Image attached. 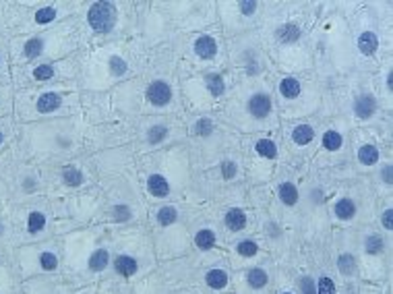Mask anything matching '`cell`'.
<instances>
[{
	"instance_id": "obj_33",
	"label": "cell",
	"mask_w": 393,
	"mask_h": 294,
	"mask_svg": "<svg viewBox=\"0 0 393 294\" xmlns=\"http://www.w3.org/2000/svg\"><path fill=\"white\" fill-rule=\"evenodd\" d=\"M33 77L37 81H50L54 77V69L50 65H39L35 71H33Z\"/></svg>"
},
{
	"instance_id": "obj_29",
	"label": "cell",
	"mask_w": 393,
	"mask_h": 294,
	"mask_svg": "<svg viewBox=\"0 0 393 294\" xmlns=\"http://www.w3.org/2000/svg\"><path fill=\"white\" fill-rule=\"evenodd\" d=\"M207 87H209V91H211V95H222L224 93V79L220 77V75H209L207 77Z\"/></svg>"
},
{
	"instance_id": "obj_37",
	"label": "cell",
	"mask_w": 393,
	"mask_h": 294,
	"mask_svg": "<svg viewBox=\"0 0 393 294\" xmlns=\"http://www.w3.org/2000/svg\"><path fill=\"white\" fill-rule=\"evenodd\" d=\"M319 294H337L335 292V284L329 278H325V276L319 280Z\"/></svg>"
},
{
	"instance_id": "obj_42",
	"label": "cell",
	"mask_w": 393,
	"mask_h": 294,
	"mask_svg": "<svg viewBox=\"0 0 393 294\" xmlns=\"http://www.w3.org/2000/svg\"><path fill=\"white\" fill-rule=\"evenodd\" d=\"M234 174H236V166H234L232 162H226V164H224V176H226V178H232Z\"/></svg>"
},
{
	"instance_id": "obj_34",
	"label": "cell",
	"mask_w": 393,
	"mask_h": 294,
	"mask_svg": "<svg viewBox=\"0 0 393 294\" xmlns=\"http://www.w3.org/2000/svg\"><path fill=\"white\" fill-rule=\"evenodd\" d=\"M39 263H41V267H43V269L52 271V269H56V267H58V257H56L54 253H41Z\"/></svg>"
},
{
	"instance_id": "obj_41",
	"label": "cell",
	"mask_w": 393,
	"mask_h": 294,
	"mask_svg": "<svg viewBox=\"0 0 393 294\" xmlns=\"http://www.w3.org/2000/svg\"><path fill=\"white\" fill-rule=\"evenodd\" d=\"M391 220H393V212L387 209V212L383 214V226H385L387 230H393V222H391Z\"/></svg>"
},
{
	"instance_id": "obj_27",
	"label": "cell",
	"mask_w": 393,
	"mask_h": 294,
	"mask_svg": "<svg viewBox=\"0 0 393 294\" xmlns=\"http://www.w3.org/2000/svg\"><path fill=\"white\" fill-rule=\"evenodd\" d=\"M176 218H178V214H176L174 207H162V209L158 212V222H160L162 226H170V224H174Z\"/></svg>"
},
{
	"instance_id": "obj_39",
	"label": "cell",
	"mask_w": 393,
	"mask_h": 294,
	"mask_svg": "<svg viewBox=\"0 0 393 294\" xmlns=\"http://www.w3.org/2000/svg\"><path fill=\"white\" fill-rule=\"evenodd\" d=\"M240 11L242 15H253L257 11V3H240Z\"/></svg>"
},
{
	"instance_id": "obj_45",
	"label": "cell",
	"mask_w": 393,
	"mask_h": 294,
	"mask_svg": "<svg viewBox=\"0 0 393 294\" xmlns=\"http://www.w3.org/2000/svg\"><path fill=\"white\" fill-rule=\"evenodd\" d=\"M283 294H292V292H283Z\"/></svg>"
},
{
	"instance_id": "obj_10",
	"label": "cell",
	"mask_w": 393,
	"mask_h": 294,
	"mask_svg": "<svg viewBox=\"0 0 393 294\" xmlns=\"http://www.w3.org/2000/svg\"><path fill=\"white\" fill-rule=\"evenodd\" d=\"M279 91L283 97H288V100H294V97H298V93H300V81L294 79V77H288L279 83Z\"/></svg>"
},
{
	"instance_id": "obj_4",
	"label": "cell",
	"mask_w": 393,
	"mask_h": 294,
	"mask_svg": "<svg viewBox=\"0 0 393 294\" xmlns=\"http://www.w3.org/2000/svg\"><path fill=\"white\" fill-rule=\"evenodd\" d=\"M194 52L199 54L201 58H213L217 54V44L213 37L209 35H201L199 39L194 41Z\"/></svg>"
},
{
	"instance_id": "obj_30",
	"label": "cell",
	"mask_w": 393,
	"mask_h": 294,
	"mask_svg": "<svg viewBox=\"0 0 393 294\" xmlns=\"http://www.w3.org/2000/svg\"><path fill=\"white\" fill-rule=\"evenodd\" d=\"M213 122L209 120V118H201V120H196V124H194V133L196 135H201V137H207V135H211L213 133Z\"/></svg>"
},
{
	"instance_id": "obj_17",
	"label": "cell",
	"mask_w": 393,
	"mask_h": 294,
	"mask_svg": "<svg viewBox=\"0 0 393 294\" xmlns=\"http://www.w3.org/2000/svg\"><path fill=\"white\" fill-rule=\"evenodd\" d=\"M116 271L120 276H133L137 271V261L133 257H128V255H122V257L116 259Z\"/></svg>"
},
{
	"instance_id": "obj_1",
	"label": "cell",
	"mask_w": 393,
	"mask_h": 294,
	"mask_svg": "<svg viewBox=\"0 0 393 294\" xmlns=\"http://www.w3.org/2000/svg\"><path fill=\"white\" fill-rule=\"evenodd\" d=\"M87 19L95 31L108 33L116 23V9L110 3H95V5H91Z\"/></svg>"
},
{
	"instance_id": "obj_32",
	"label": "cell",
	"mask_w": 393,
	"mask_h": 294,
	"mask_svg": "<svg viewBox=\"0 0 393 294\" xmlns=\"http://www.w3.org/2000/svg\"><path fill=\"white\" fill-rule=\"evenodd\" d=\"M257 242H253V240H242V242H238V253L242 255V257H253L255 253H257Z\"/></svg>"
},
{
	"instance_id": "obj_18",
	"label": "cell",
	"mask_w": 393,
	"mask_h": 294,
	"mask_svg": "<svg viewBox=\"0 0 393 294\" xmlns=\"http://www.w3.org/2000/svg\"><path fill=\"white\" fill-rule=\"evenodd\" d=\"M205 280H207V286L220 290V288H224V286L228 284V274H226L224 269H211V271L205 276Z\"/></svg>"
},
{
	"instance_id": "obj_22",
	"label": "cell",
	"mask_w": 393,
	"mask_h": 294,
	"mask_svg": "<svg viewBox=\"0 0 393 294\" xmlns=\"http://www.w3.org/2000/svg\"><path fill=\"white\" fill-rule=\"evenodd\" d=\"M247 280H249V284L253 286V288H263L265 284H267V274H265V269H261V267H255V269H251L249 274H247Z\"/></svg>"
},
{
	"instance_id": "obj_9",
	"label": "cell",
	"mask_w": 393,
	"mask_h": 294,
	"mask_svg": "<svg viewBox=\"0 0 393 294\" xmlns=\"http://www.w3.org/2000/svg\"><path fill=\"white\" fill-rule=\"evenodd\" d=\"M60 108V95L58 93H43L37 100V110L39 112H52Z\"/></svg>"
},
{
	"instance_id": "obj_13",
	"label": "cell",
	"mask_w": 393,
	"mask_h": 294,
	"mask_svg": "<svg viewBox=\"0 0 393 294\" xmlns=\"http://www.w3.org/2000/svg\"><path fill=\"white\" fill-rule=\"evenodd\" d=\"M279 199L286 203V205H294L298 201V188L294 186L292 182H283L279 186Z\"/></svg>"
},
{
	"instance_id": "obj_3",
	"label": "cell",
	"mask_w": 393,
	"mask_h": 294,
	"mask_svg": "<svg viewBox=\"0 0 393 294\" xmlns=\"http://www.w3.org/2000/svg\"><path fill=\"white\" fill-rule=\"evenodd\" d=\"M249 112L255 118H265L271 112V97L267 93H255L249 100Z\"/></svg>"
},
{
	"instance_id": "obj_19",
	"label": "cell",
	"mask_w": 393,
	"mask_h": 294,
	"mask_svg": "<svg viewBox=\"0 0 393 294\" xmlns=\"http://www.w3.org/2000/svg\"><path fill=\"white\" fill-rule=\"evenodd\" d=\"M277 37H279L281 41L292 44V41H296V39L300 37V29H298L296 25L288 23V25H283V27H279V29H277Z\"/></svg>"
},
{
	"instance_id": "obj_44",
	"label": "cell",
	"mask_w": 393,
	"mask_h": 294,
	"mask_svg": "<svg viewBox=\"0 0 393 294\" xmlns=\"http://www.w3.org/2000/svg\"><path fill=\"white\" fill-rule=\"evenodd\" d=\"M3 139H5V137H3V133H0V143H3Z\"/></svg>"
},
{
	"instance_id": "obj_31",
	"label": "cell",
	"mask_w": 393,
	"mask_h": 294,
	"mask_svg": "<svg viewBox=\"0 0 393 294\" xmlns=\"http://www.w3.org/2000/svg\"><path fill=\"white\" fill-rule=\"evenodd\" d=\"M166 137H168V129L162 127V124L149 129V133H147V139H149V143H160V141H164Z\"/></svg>"
},
{
	"instance_id": "obj_14",
	"label": "cell",
	"mask_w": 393,
	"mask_h": 294,
	"mask_svg": "<svg viewBox=\"0 0 393 294\" xmlns=\"http://www.w3.org/2000/svg\"><path fill=\"white\" fill-rule=\"evenodd\" d=\"M358 160L364 164V166H373L379 162V150L375 145H362L360 152H358Z\"/></svg>"
},
{
	"instance_id": "obj_43",
	"label": "cell",
	"mask_w": 393,
	"mask_h": 294,
	"mask_svg": "<svg viewBox=\"0 0 393 294\" xmlns=\"http://www.w3.org/2000/svg\"><path fill=\"white\" fill-rule=\"evenodd\" d=\"M383 180H385V182H391V166H385V170H383Z\"/></svg>"
},
{
	"instance_id": "obj_11",
	"label": "cell",
	"mask_w": 393,
	"mask_h": 294,
	"mask_svg": "<svg viewBox=\"0 0 393 294\" xmlns=\"http://www.w3.org/2000/svg\"><path fill=\"white\" fill-rule=\"evenodd\" d=\"M354 214H356V205L352 199H339L335 203V216L339 220H352Z\"/></svg>"
},
{
	"instance_id": "obj_12",
	"label": "cell",
	"mask_w": 393,
	"mask_h": 294,
	"mask_svg": "<svg viewBox=\"0 0 393 294\" xmlns=\"http://www.w3.org/2000/svg\"><path fill=\"white\" fill-rule=\"evenodd\" d=\"M313 137H315V131H313V127H309V124H298L296 129H294V133H292L294 143H298V145L311 143Z\"/></svg>"
},
{
	"instance_id": "obj_40",
	"label": "cell",
	"mask_w": 393,
	"mask_h": 294,
	"mask_svg": "<svg viewBox=\"0 0 393 294\" xmlns=\"http://www.w3.org/2000/svg\"><path fill=\"white\" fill-rule=\"evenodd\" d=\"M302 292L304 294H315V282L311 278H304L302 280Z\"/></svg>"
},
{
	"instance_id": "obj_28",
	"label": "cell",
	"mask_w": 393,
	"mask_h": 294,
	"mask_svg": "<svg viewBox=\"0 0 393 294\" xmlns=\"http://www.w3.org/2000/svg\"><path fill=\"white\" fill-rule=\"evenodd\" d=\"M366 251L370 253V255H377V253H381L383 249H385V242H383V238L381 236H377V234H373V236H368L366 238Z\"/></svg>"
},
{
	"instance_id": "obj_35",
	"label": "cell",
	"mask_w": 393,
	"mask_h": 294,
	"mask_svg": "<svg viewBox=\"0 0 393 294\" xmlns=\"http://www.w3.org/2000/svg\"><path fill=\"white\" fill-rule=\"evenodd\" d=\"M54 17H56V11H54L52 7L39 9V11L35 13V21H37V23H41V25H43V23H50V21H52Z\"/></svg>"
},
{
	"instance_id": "obj_23",
	"label": "cell",
	"mask_w": 393,
	"mask_h": 294,
	"mask_svg": "<svg viewBox=\"0 0 393 294\" xmlns=\"http://www.w3.org/2000/svg\"><path fill=\"white\" fill-rule=\"evenodd\" d=\"M257 152H259L261 156H265V158H275V156H277V147H275L273 141L261 139V141L257 143Z\"/></svg>"
},
{
	"instance_id": "obj_7",
	"label": "cell",
	"mask_w": 393,
	"mask_h": 294,
	"mask_svg": "<svg viewBox=\"0 0 393 294\" xmlns=\"http://www.w3.org/2000/svg\"><path fill=\"white\" fill-rule=\"evenodd\" d=\"M226 226L232 230V232H238V230H242L244 226H247V216H244V212L242 209H238V207H234V209H230L228 214H226Z\"/></svg>"
},
{
	"instance_id": "obj_8",
	"label": "cell",
	"mask_w": 393,
	"mask_h": 294,
	"mask_svg": "<svg viewBox=\"0 0 393 294\" xmlns=\"http://www.w3.org/2000/svg\"><path fill=\"white\" fill-rule=\"evenodd\" d=\"M358 48H360V52H362L364 56L375 54V50L379 48V39H377V35L370 33V31H364V33L358 37Z\"/></svg>"
},
{
	"instance_id": "obj_25",
	"label": "cell",
	"mask_w": 393,
	"mask_h": 294,
	"mask_svg": "<svg viewBox=\"0 0 393 294\" xmlns=\"http://www.w3.org/2000/svg\"><path fill=\"white\" fill-rule=\"evenodd\" d=\"M41 48H43V41H41L39 37L29 39V41L25 44V56H27V58H35V56H39V54H41Z\"/></svg>"
},
{
	"instance_id": "obj_36",
	"label": "cell",
	"mask_w": 393,
	"mask_h": 294,
	"mask_svg": "<svg viewBox=\"0 0 393 294\" xmlns=\"http://www.w3.org/2000/svg\"><path fill=\"white\" fill-rule=\"evenodd\" d=\"M110 71L114 75H124L126 73V62L122 58H118V56H112L110 58Z\"/></svg>"
},
{
	"instance_id": "obj_5",
	"label": "cell",
	"mask_w": 393,
	"mask_h": 294,
	"mask_svg": "<svg viewBox=\"0 0 393 294\" xmlns=\"http://www.w3.org/2000/svg\"><path fill=\"white\" fill-rule=\"evenodd\" d=\"M377 110V102H375V97L370 93L366 95H360L358 100L354 102V112L360 116V118H370Z\"/></svg>"
},
{
	"instance_id": "obj_16",
	"label": "cell",
	"mask_w": 393,
	"mask_h": 294,
	"mask_svg": "<svg viewBox=\"0 0 393 294\" xmlns=\"http://www.w3.org/2000/svg\"><path fill=\"white\" fill-rule=\"evenodd\" d=\"M194 242H196V247H199L201 251H209L213 244H215V234L205 228V230H199V234L194 236Z\"/></svg>"
},
{
	"instance_id": "obj_20",
	"label": "cell",
	"mask_w": 393,
	"mask_h": 294,
	"mask_svg": "<svg viewBox=\"0 0 393 294\" xmlns=\"http://www.w3.org/2000/svg\"><path fill=\"white\" fill-rule=\"evenodd\" d=\"M337 267H339V271H341L343 276H352V274L356 271V259H354L352 255H348V253H343V255H339V259H337Z\"/></svg>"
},
{
	"instance_id": "obj_21",
	"label": "cell",
	"mask_w": 393,
	"mask_h": 294,
	"mask_svg": "<svg viewBox=\"0 0 393 294\" xmlns=\"http://www.w3.org/2000/svg\"><path fill=\"white\" fill-rule=\"evenodd\" d=\"M341 135L337 133V131H327L325 135H323V147L325 150H329V152H337L339 147H341Z\"/></svg>"
},
{
	"instance_id": "obj_46",
	"label": "cell",
	"mask_w": 393,
	"mask_h": 294,
	"mask_svg": "<svg viewBox=\"0 0 393 294\" xmlns=\"http://www.w3.org/2000/svg\"><path fill=\"white\" fill-rule=\"evenodd\" d=\"M0 232H3V226H0Z\"/></svg>"
},
{
	"instance_id": "obj_6",
	"label": "cell",
	"mask_w": 393,
	"mask_h": 294,
	"mask_svg": "<svg viewBox=\"0 0 393 294\" xmlns=\"http://www.w3.org/2000/svg\"><path fill=\"white\" fill-rule=\"evenodd\" d=\"M147 186H149V193L154 197H166L170 193V184L162 174H151L149 180H147Z\"/></svg>"
},
{
	"instance_id": "obj_15",
	"label": "cell",
	"mask_w": 393,
	"mask_h": 294,
	"mask_svg": "<svg viewBox=\"0 0 393 294\" xmlns=\"http://www.w3.org/2000/svg\"><path fill=\"white\" fill-rule=\"evenodd\" d=\"M108 261H110L108 251H106V249H97V251L89 257V267H91L93 271H102V269H106Z\"/></svg>"
},
{
	"instance_id": "obj_26",
	"label": "cell",
	"mask_w": 393,
	"mask_h": 294,
	"mask_svg": "<svg viewBox=\"0 0 393 294\" xmlns=\"http://www.w3.org/2000/svg\"><path fill=\"white\" fill-rule=\"evenodd\" d=\"M62 180H64L67 184H71V186H77V184L83 182V174H81L77 168H64V170H62Z\"/></svg>"
},
{
	"instance_id": "obj_24",
	"label": "cell",
	"mask_w": 393,
	"mask_h": 294,
	"mask_svg": "<svg viewBox=\"0 0 393 294\" xmlns=\"http://www.w3.org/2000/svg\"><path fill=\"white\" fill-rule=\"evenodd\" d=\"M43 226H46L43 214H39V212L29 214V220H27V230L29 232H39V230H43Z\"/></svg>"
},
{
	"instance_id": "obj_38",
	"label": "cell",
	"mask_w": 393,
	"mask_h": 294,
	"mask_svg": "<svg viewBox=\"0 0 393 294\" xmlns=\"http://www.w3.org/2000/svg\"><path fill=\"white\" fill-rule=\"evenodd\" d=\"M114 218L116 220H128L130 218V209L126 205H118V207H114Z\"/></svg>"
},
{
	"instance_id": "obj_2",
	"label": "cell",
	"mask_w": 393,
	"mask_h": 294,
	"mask_svg": "<svg viewBox=\"0 0 393 294\" xmlns=\"http://www.w3.org/2000/svg\"><path fill=\"white\" fill-rule=\"evenodd\" d=\"M147 97L154 106H166L172 100V89L166 81H154L147 87Z\"/></svg>"
}]
</instances>
